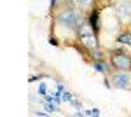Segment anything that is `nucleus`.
<instances>
[{"label": "nucleus", "instance_id": "f257e3e1", "mask_svg": "<svg viewBox=\"0 0 131 117\" xmlns=\"http://www.w3.org/2000/svg\"><path fill=\"white\" fill-rule=\"evenodd\" d=\"M58 21H60L61 25L68 26V28H77V26L81 25V16H79L77 12H73V10H65V12L60 14Z\"/></svg>", "mask_w": 131, "mask_h": 117}, {"label": "nucleus", "instance_id": "f03ea898", "mask_svg": "<svg viewBox=\"0 0 131 117\" xmlns=\"http://www.w3.org/2000/svg\"><path fill=\"white\" fill-rule=\"evenodd\" d=\"M112 63H114L115 68H119V70H131V59L126 54H122V52H115L112 56Z\"/></svg>", "mask_w": 131, "mask_h": 117}, {"label": "nucleus", "instance_id": "7ed1b4c3", "mask_svg": "<svg viewBox=\"0 0 131 117\" xmlns=\"http://www.w3.org/2000/svg\"><path fill=\"white\" fill-rule=\"evenodd\" d=\"M117 12L121 16L122 21H129L131 19V2H122L117 5Z\"/></svg>", "mask_w": 131, "mask_h": 117}, {"label": "nucleus", "instance_id": "20e7f679", "mask_svg": "<svg viewBox=\"0 0 131 117\" xmlns=\"http://www.w3.org/2000/svg\"><path fill=\"white\" fill-rule=\"evenodd\" d=\"M114 82H115V86H117V88H128L129 77H128V75L119 73V75H115V77H114Z\"/></svg>", "mask_w": 131, "mask_h": 117}, {"label": "nucleus", "instance_id": "39448f33", "mask_svg": "<svg viewBox=\"0 0 131 117\" xmlns=\"http://www.w3.org/2000/svg\"><path fill=\"white\" fill-rule=\"evenodd\" d=\"M81 37H82V42H84V44H86L88 47H94V46H96V39H94L93 35H88V33H82Z\"/></svg>", "mask_w": 131, "mask_h": 117}, {"label": "nucleus", "instance_id": "423d86ee", "mask_svg": "<svg viewBox=\"0 0 131 117\" xmlns=\"http://www.w3.org/2000/svg\"><path fill=\"white\" fill-rule=\"evenodd\" d=\"M98 25H100L98 23V12H94V14H91V28L96 31L98 30Z\"/></svg>", "mask_w": 131, "mask_h": 117}, {"label": "nucleus", "instance_id": "0eeeda50", "mask_svg": "<svg viewBox=\"0 0 131 117\" xmlns=\"http://www.w3.org/2000/svg\"><path fill=\"white\" fill-rule=\"evenodd\" d=\"M119 42H121V44H128V46H131V35H128V33L119 35Z\"/></svg>", "mask_w": 131, "mask_h": 117}, {"label": "nucleus", "instance_id": "6e6552de", "mask_svg": "<svg viewBox=\"0 0 131 117\" xmlns=\"http://www.w3.org/2000/svg\"><path fill=\"white\" fill-rule=\"evenodd\" d=\"M75 2H77V5L82 7V9H84V7H88V5L91 4V0H75Z\"/></svg>", "mask_w": 131, "mask_h": 117}, {"label": "nucleus", "instance_id": "1a4fd4ad", "mask_svg": "<svg viewBox=\"0 0 131 117\" xmlns=\"http://www.w3.org/2000/svg\"><path fill=\"white\" fill-rule=\"evenodd\" d=\"M94 68L98 70V72H101V73H105V72H107V68H105V65H103V63H94Z\"/></svg>", "mask_w": 131, "mask_h": 117}, {"label": "nucleus", "instance_id": "9d476101", "mask_svg": "<svg viewBox=\"0 0 131 117\" xmlns=\"http://www.w3.org/2000/svg\"><path fill=\"white\" fill-rule=\"evenodd\" d=\"M63 100H65V101H72V94L65 91V93H63Z\"/></svg>", "mask_w": 131, "mask_h": 117}, {"label": "nucleus", "instance_id": "9b49d317", "mask_svg": "<svg viewBox=\"0 0 131 117\" xmlns=\"http://www.w3.org/2000/svg\"><path fill=\"white\" fill-rule=\"evenodd\" d=\"M86 114H88V115H100V112H98L96 108H93V110H88Z\"/></svg>", "mask_w": 131, "mask_h": 117}, {"label": "nucleus", "instance_id": "f8f14e48", "mask_svg": "<svg viewBox=\"0 0 131 117\" xmlns=\"http://www.w3.org/2000/svg\"><path fill=\"white\" fill-rule=\"evenodd\" d=\"M39 91H40L42 94H46V84H40V86H39Z\"/></svg>", "mask_w": 131, "mask_h": 117}, {"label": "nucleus", "instance_id": "ddd939ff", "mask_svg": "<svg viewBox=\"0 0 131 117\" xmlns=\"http://www.w3.org/2000/svg\"><path fill=\"white\" fill-rule=\"evenodd\" d=\"M47 108H49L51 112H52V110H56V107H54V105H51V103H47Z\"/></svg>", "mask_w": 131, "mask_h": 117}]
</instances>
